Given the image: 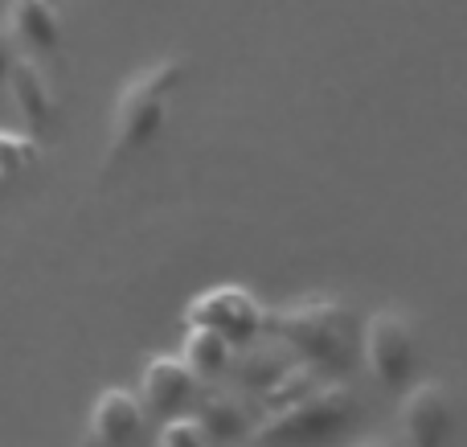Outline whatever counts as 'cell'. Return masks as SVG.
<instances>
[{"instance_id":"1","label":"cell","mask_w":467,"mask_h":447,"mask_svg":"<svg viewBox=\"0 0 467 447\" xmlns=\"http://www.w3.org/2000/svg\"><path fill=\"white\" fill-rule=\"evenodd\" d=\"M185 78V57H161L128 78V87L115 99L111 120V161L123 152H136L161 131L164 123V99Z\"/></svg>"},{"instance_id":"2","label":"cell","mask_w":467,"mask_h":447,"mask_svg":"<svg viewBox=\"0 0 467 447\" xmlns=\"http://www.w3.org/2000/svg\"><path fill=\"white\" fill-rule=\"evenodd\" d=\"M263 328L279 333L312 366H345L348 345H353L348 308L340 300H328V296H307V300L283 304L279 312L263 317Z\"/></svg>"},{"instance_id":"3","label":"cell","mask_w":467,"mask_h":447,"mask_svg":"<svg viewBox=\"0 0 467 447\" xmlns=\"http://www.w3.org/2000/svg\"><path fill=\"white\" fill-rule=\"evenodd\" d=\"M348 415H353V390L345 382H328V386H312L307 394L275 407L250 435H254V443H266V447L320 443L332 431H340L348 423Z\"/></svg>"},{"instance_id":"4","label":"cell","mask_w":467,"mask_h":447,"mask_svg":"<svg viewBox=\"0 0 467 447\" xmlns=\"http://www.w3.org/2000/svg\"><path fill=\"white\" fill-rule=\"evenodd\" d=\"M263 304L238 284H222L210 287V292L193 296L185 308V325H202L222 333L230 345H246L263 333Z\"/></svg>"},{"instance_id":"5","label":"cell","mask_w":467,"mask_h":447,"mask_svg":"<svg viewBox=\"0 0 467 447\" xmlns=\"http://www.w3.org/2000/svg\"><path fill=\"white\" fill-rule=\"evenodd\" d=\"M365 366L373 369L381 386H402V378L414 366V328L402 312H378L369 317L361 333Z\"/></svg>"},{"instance_id":"6","label":"cell","mask_w":467,"mask_h":447,"mask_svg":"<svg viewBox=\"0 0 467 447\" xmlns=\"http://www.w3.org/2000/svg\"><path fill=\"white\" fill-rule=\"evenodd\" d=\"M451 394L443 382H419L402 399L398 423L410 447H443L451 435Z\"/></svg>"},{"instance_id":"7","label":"cell","mask_w":467,"mask_h":447,"mask_svg":"<svg viewBox=\"0 0 467 447\" xmlns=\"http://www.w3.org/2000/svg\"><path fill=\"white\" fill-rule=\"evenodd\" d=\"M140 423H144V411H140L136 394L123 386L99 390L95 407H90V440L99 447H128L136 440Z\"/></svg>"},{"instance_id":"8","label":"cell","mask_w":467,"mask_h":447,"mask_svg":"<svg viewBox=\"0 0 467 447\" xmlns=\"http://www.w3.org/2000/svg\"><path fill=\"white\" fill-rule=\"evenodd\" d=\"M193 394V374L185 369V361L172 353H156L148 358L144 374H140V402L156 415H172L177 407H185V399Z\"/></svg>"},{"instance_id":"9","label":"cell","mask_w":467,"mask_h":447,"mask_svg":"<svg viewBox=\"0 0 467 447\" xmlns=\"http://www.w3.org/2000/svg\"><path fill=\"white\" fill-rule=\"evenodd\" d=\"M8 33L25 49H49L62 46V13L57 0H8Z\"/></svg>"},{"instance_id":"10","label":"cell","mask_w":467,"mask_h":447,"mask_svg":"<svg viewBox=\"0 0 467 447\" xmlns=\"http://www.w3.org/2000/svg\"><path fill=\"white\" fill-rule=\"evenodd\" d=\"M5 78H8V95H13L16 111L25 115V123L29 128H46L54 120V95H49L46 70L33 57H13Z\"/></svg>"},{"instance_id":"11","label":"cell","mask_w":467,"mask_h":447,"mask_svg":"<svg viewBox=\"0 0 467 447\" xmlns=\"http://www.w3.org/2000/svg\"><path fill=\"white\" fill-rule=\"evenodd\" d=\"M230 358H234V345L222 333H213V328H202V325H185L181 361H185V369L193 374V382H213L218 374H226Z\"/></svg>"},{"instance_id":"12","label":"cell","mask_w":467,"mask_h":447,"mask_svg":"<svg viewBox=\"0 0 467 447\" xmlns=\"http://www.w3.org/2000/svg\"><path fill=\"white\" fill-rule=\"evenodd\" d=\"M197 423H202L205 440H234V435L242 431V411L234 399H226V394H213V399H205Z\"/></svg>"},{"instance_id":"13","label":"cell","mask_w":467,"mask_h":447,"mask_svg":"<svg viewBox=\"0 0 467 447\" xmlns=\"http://www.w3.org/2000/svg\"><path fill=\"white\" fill-rule=\"evenodd\" d=\"M156 447H205V431L197 419H169L156 435Z\"/></svg>"},{"instance_id":"14","label":"cell","mask_w":467,"mask_h":447,"mask_svg":"<svg viewBox=\"0 0 467 447\" xmlns=\"http://www.w3.org/2000/svg\"><path fill=\"white\" fill-rule=\"evenodd\" d=\"M33 140L25 136H8V131H0V177H8V172H16L25 161H33Z\"/></svg>"},{"instance_id":"15","label":"cell","mask_w":467,"mask_h":447,"mask_svg":"<svg viewBox=\"0 0 467 447\" xmlns=\"http://www.w3.org/2000/svg\"><path fill=\"white\" fill-rule=\"evenodd\" d=\"M8 62H13V57H8V46H5V37H0V78H5Z\"/></svg>"},{"instance_id":"16","label":"cell","mask_w":467,"mask_h":447,"mask_svg":"<svg viewBox=\"0 0 467 447\" xmlns=\"http://www.w3.org/2000/svg\"><path fill=\"white\" fill-rule=\"evenodd\" d=\"M357 447H394V443H386V440H365V443H357Z\"/></svg>"}]
</instances>
